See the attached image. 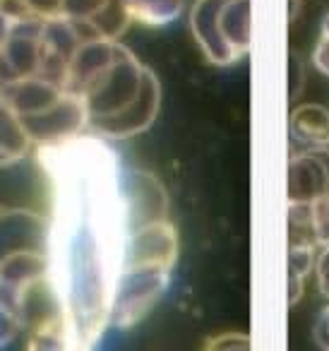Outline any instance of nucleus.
<instances>
[{"label":"nucleus","instance_id":"nucleus-16","mask_svg":"<svg viewBox=\"0 0 329 351\" xmlns=\"http://www.w3.org/2000/svg\"><path fill=\"white\" fill-rule=\"evenodd\" d=\"M315 207V224H317V234H319V243H329V193L322 200L313 202Z\"/></svg>","mask_w":329,"mask_h":351},{"label":"nucleus","instance_id":"nucleus-8","mask_svg":"<svg viewBox=\"0 0 329 351\" xmlns=\"http://www.w3.org/2000/svg\"><path fill=\"white\" fill-rule=\"evenodd\" d=\"M36 149L27 123L12 101L0 92V166H12Z\"/></svg>","mask_w":329,"mask_h":351},{"label":"nucleus","instance_id":"nucleus-3","mask_svg":"<svg viewBox=\"0 0 329 351\" xmlns=\"http://www.w3.org/2000/svg\"><path fill=\"white\" fill-rule=\"evenodd\" d=\"M68 89L82 101L89 132L106 140L140 135L159 116V80L116 36L94 32L80 44Z\"/></svg>","mask_w":329,"mask_h":351},{"label":"nucleus","instance_id":"nucleus-2","mask_svg":"<svg viewBox=\"0 0 329 351\" xmlns=\"http://www.w3.org/2000/svg\"><path fill=\"white\" fill-rule=\"evenodd\" d=\"M127 231L116 284L111 327L142 322L171 287L178 263V231L169 219V195L154 173L125 166Z\"/></svg>","mask_w":329,"mask_h":351},{"label":"nucleus","instance_id":"nucleus-5","mask_svg":"<svg viewBox=\"0 0 329 351\" xmlns=\"http://www.w3.org/2000/svg\"><path fill=\"white\" fill-rule=\"evenodd\" d=\"M190 29L209 63H241L250 53V0H195Z\"/></svg>","mask_w":329,"mask_h":351},{"label":"nucleus","instance_id":"nucleus-10","mask_svg":"<svg viewBox=\"0 0 329 351\" xmlns=\"http://www.w3.org/2000/svg\"><path fill=\"white\" fill-rule=\"evenodd\" d=\"M132 22L145 27H166L175 22L188 0H123Z\"/></svg>","mask_w":329,"mask_h":351},{"label":"nucleus","instance_id":"nucleus-1","mask_svg":"<svg viewBox=\"0 0 329 351\" xmlns=\"http://www.w3.org/2000/svg\"><path fill=\"white\" fill-rule=\"evenodd\" d=\"M51 186L49 274L70 349H94L111 330L127 231L125 164L111 140L77 132L36 147Z\"/></svg>","mask_w":329,"mask_h":351},{"label":"nucleus","instance_id":"nucleus-4","mask_svg":"<svg viewBox=\"0 0 329 351\" xmlns=\"http://www.w3.org/2000/svg\"><path fill=\"white\" fill-rule=\"evenodd\" d=\"M94 32L77 22L15 15L0 8V89L20 84L68 89L75 53Z\"/></svg>","mask_w":329,"mask_h":351},{"label":"nucleus","instance_id":"nucleus-7","mask_svg":"<svg viewBox=\"0 0 329 351\" xmlns=\"http://www.w3.org/2000/svg\"><path fill=\"white\" fill-rule=\"evenodd\" d=\"M329 193V147L293 149L289 159V202H317Z\"/></svg>","mask_w":329,"mask_h":351},{"label":"nucleus","instance_id":"nucleus-11","mask_svg":"<svg viewBox=\"0 0 329 351\" xmlns=\"http://www.w3.org/2000/svg\"><path fill=\"white\" fill-rule=\"evenodd\" d=\"M289 245L322 248L313 202H289Z\"/></svg>","mask_w":329,"mask_h":351},{"label":"nucleus","instance_id":"nucleus-15","mask_svg":"<svg viewBox=\"0 0 329 351\" xmlns=\"http://www.w3.org/2000/svg\"><path fill=\"white\" fill-rule=\"evenodd\" d=\"M315 272H317V287L324 298H329V243H324L317 250V263H315Z\"/></svg>","mask_w":329,"mask_h":351},{"label":"nucleus","instance_id":"nucleus-9","mask_svg":"<svg viewBox=\"0 0 329 351\" xmlns=\"http://www.w3.org/2000/svg\"><path fill=\"white\" fill-rule=\"evenodd\" d=\"M289 132L293 145H298L300 149L329 147V111L319 104H300L291 113Z\"/></svg>","mask_w":329,"mask_h":351},{"label":"nucleus","instance_id":"nucleus-17","mask_svg":"<svg viewBox=\"0 0 329 351\" xmlns=\"http://www.w3.org/2000/svg\"><path fill=\"white\" fill-rule=\"evenodd\" d=\"M313 337L319 349L329 351V306H324L322 311H319L317 320H315V327H313Z\"/></svg>","mask_w":329,"mask_h":351},{"label":"nucleus","instance_id":"nucleus-13","mask_svg":"<svg viewBox=\"0 0 329 351\" xmlns=\"http://www.w3.org/2000/svg\"><path fill=\"white\" fill-rule=\"evenodd\" d=\"M313 63L319 73L329 75V12L322 20V29H319V39H317V46H315Z\"/></svg>","mask_w":329,"mask_h":351},{"label":"nucleus","instance_id":"nucleus-14","mask_svg":"<svg viewBox=\"0 0 329 351\" xmlns=\"http://www.w3.org/2000/svg\"><path fill=\"white\" fill-rule=\"evenodd\" d=\"M305 84V63L298 53H289V97L295 99Z\"/></svg>","mask_w":329,"mask_h":351},{"label":"nucleus","instance_id":"nucleus-6","mask_svg":"<svg viewBox=\"0 0 329 351\" xmlns=\"http://www.w3.org/2000/svg\"><path fill=\"white\" fill-rule=\"evenodd\" d=\"M0 8L15 15L77 22L116 39L125 34L132 22L123 0H0Z\"/></svg>","mask_w":329,"mask_h":351},{"label":"nucleus","instance_id":"nucleus-12","mask_svg":"<svg viewBox=\"0 0 329 351\" xmlns=\"http://www.w3.org/2000/svg\"><path fill=\"white\" fill-rule=\"evenodd\" d=\"M317 250L313 245H289V301L291 306L298 303L303 287L308 282L310 272L317 263Z\"/></svg>","mask_w":329,"mask_h":351},{"label":"nucleus","instance_id":"nucleus-18","mask_svg":"<svg viewBox=\"0 0 329 351\" xmlns=\"http://www.w3.org/2000/svg\"><path fill=\"white\" fill-rule=\"evenodd\" d=\"M207 346H212V349H250V339L245 335H241V332H233V335L217 337Z\"/></svg>","mask_w":329,"mask_h":351}]
</instances>
